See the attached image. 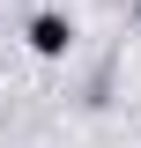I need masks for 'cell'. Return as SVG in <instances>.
Masks as SVG:
<instances>
[{
	"mask_svg": "<svg viewBox=\"0 0 141 148\" xmlns=\"http://www.w3.org/2000/svg\"><path fill=\"white\" fill-rule=\"evenodd\" d=\"M22 37H30V52H37V59H67L74 22L59 15V8H45V15H30V30H22Z\"/></svg>",
	"mask_w": 141,
	"mask_h": 148,
	"instance_id": "cell-1",
	"label": "cell"
},
{
	"mask_svg": "<svg viewBox=\"0 0 141 148\" xmlns=\"http://www.w3.org/2000/svg\"><path fill=\"white\" fill-rule=\"evenodd\" d=\"M134 15H141V0H134Z\"/></svg>",
	"mask_w": 141,
	"mask_h": 148,
	"instance_id": "cell-2",
	"label": "cell"
}]
</instances>
